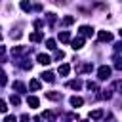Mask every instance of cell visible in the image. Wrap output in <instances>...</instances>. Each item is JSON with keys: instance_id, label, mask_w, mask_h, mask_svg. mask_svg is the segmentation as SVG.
<instances>
[{"instance_id": "6da1fadb", "label": "cell", "mask_w": 122, "mask_h": 122, "mask_svg": "<svg viewBox=\"0 0 122 122\" xmlns=\"http://www.w3.org/2000/svg\"><path fill=\"white\" fill-rule=\"evenodd\" d=\"M109 76H111V67H109V65L99 67V71H97V78H99V80H107Z\"/></svg>"}, {"instance_id": "7a4b0ae2", "label": "cell", "mask_w": 122, "mask_h": 122, "mask_svg": "<svg viewBox=\"0 0 122 122\" xmlns=\"http://www.w3.org/2000/svg\"><path fill=\"white\" fill-rule=\"evenodd\" d=\"M71 46H72V50H80V48L84 46V38H82V36L72 38V40H71Z\"/></svg>"}, {"instance_id": "3957f363", "label": "cell", "mask_w": 122, "mask_h": 122, "mask_svg": "<svg viewBox=\"0 0 122 122\" xmlns=\"http://www.w3.org/2000/svg\"><path fill=\"white\" fill-rule=\"evenodd\" d=\"M80 36H82V38H84V36H93V29H92L90 25L80 27Z\"/></svg>"}, {"instance_id": "277c9868", "label": "cell", "mask_w": 122, "mask_h": 122, "mask_svg": "<svg viewBox=\"0 0 122 122\" xmlns=\"http://www.w3.org/2000/svg\"><path fill=\"white\" fill-rule=\"evenodd\" d=\"M42 38H44L42 30H36V32H30V34H29V40H30V42H42Z\"/></svg>"}, {"instance_id": "5b68a950", "label": "cell", "mask_w": 122, "mask_h": 122, "mask_svg": "<svg viewBox=\"0 0 122 122\" xmlns=\"http://www.w3.org/2000/svg\"><path fill=\"white\" fill-rule=\"evenodd\" d=\"M97 38H99L101 42H111V40H112V34H111V32H107V30H99Z\"/></svg>"}, {"instance_id": "8992f818", "label": "cell", "mask_w": 122, "mask_h": 122, "mask_svg": "<svg viewBox=\"0 0 122 122\" xmlns=\"http://www.w3.org/2000/svg\"><path fill=\"white\" fill-rule=\"evenodd\" d=\"M36 59H38V63H40V65H50V63H51V57H50V55H46V53H38V55H36Z\"/></svg>"}, {"instance_id": "52a82bcc", "label": "cell", "mask_w": 122, "mask_h": 122, "mask_svg": "<svg viewBox=\"0 0 122 122\" xmlns=\"http://www.w3.org/2000/svg\"><path fill=\"white\" fill-rule=\"evenodd\" d=\"M27 105H29L30 109H36V107L40 105V101H38V97H34V95H29V97H27Z\"/></svg>"}, {"instance_id": "ba28073f", "label": "cell", "mask_w": 122, "mask_h": 122, "mask_svg": "<svg viewBox=\"0 0 122 122\" xmlns=\"http://www.w3.org/2000/svg\"><path fill=\"white\" fill-rule=\"evenodd\" d=\"M55 118H57V114H55L53 111H46V112H42V120H50V122H55Z\"/></svg>"}, {"instance_id": "9c48e42d", "label": "cell", "mask_w": 122, "mask_h": 122, "mask_svg": "<svg viewBox=\"0 0 122 122\" xmlns=\"http://www.w3.org/2000/svg\"><path fill=\"white\" fill-rule=\"evenodd\" d=\"M27 51H29L27 46H13V50H11L13 55H21V53H27Z\"/></svg>"}, {"instance_id": "30bf717a", "label": "cell", "mask_w": 122, "mask_h": 122, "mask_svg": "<svg viewBox=\"0 0 122 122\" xmlns=\"http://www.w3.org/2000/svg\"><path fill=\"white\" fill-rule=\"evenodd\" d=\"M40 76H42V80H46V82H55V74H53L51 71H46V72H42Z\"/></svg>"}, {"instance_id": "8fae6325", "label": "cell", "mask_w": 122, "mask_h": 122, "mask_svg": "<svg viewBox=\"0 0 122 122\" xmlns=\"http://www.w3.org/2000/svg\"><path fill=\"white\" fill-rule=\"evenodd\" d=\"M11 86H13V90H17L19 93H25V92H27V88H25V84H23L21 80H15Z\"/></svg>"}, {"instance_id": "7c38bea8", "label": "cell", "mask_w": 122, "mask_h": 122, "mask_svg": "<svg viewBox=\"0 0 122 122\" xmlns=\"http://www.w3.org/2000/svg\"><path fill=\"white\" fill-rule=\"evenodd\" d=\"M46 97L51 101H59L61 99V92H46Z\"/></svg>"}, {"instance_id": "4fadbf2b", "label": "cell", "mask_w": 122, "mask_h": 122, "mask_svg": "<svg viewBox=\"0 0 122 122\" xmlns=\"http://www.w3.org/2000/svg\"><path fill=\"white\" fill-rule=\"evenodd\" d=\"M71 105H72V107H82V105H84V99L78 97V95H72V97H71Z\"/></svg>"}, {"instance_id": "5bb4252c", "label": "cell", "mask_w": 122, "mask_h": 122, "mask_svg": "<svg viewBox=\"0 0 122 122\" xmlns=\"http://www.w3.org/2000/svg\"><path fill=\"white\" fill-rule=\"evenodd\" d=\"M103 114H105V112H103L101 109H97V111H92V112H90V118H92V120H99V118H103Z\"/></svg>"}, {"instance_id": "9a60e30c", "label": "cell", "mask_w": 122, "mask_h": 122, "mask_svg": "<svg viewBox=\"0 0 122 122\" xmlns=\"http://www.w3.org/2000/svg\"><path fill=\"white\" fill-rule=\"evenodd\" d=\"M17 65H19L21 69H25V71H29V69H32V63H29L27 59H21V61H17Z\"/></svg>"}, {"instance_id": "2e32d148", "label": "cell", "mask_w": 122, "mask_h": 122, "mask_svg": "<svg viewBox=\"0 0 122 122\" xmlns=\"http://www.w3.org/2000/svg\"><path fill=\"white\" fill-rule=\"evenodd\" d=\"M69 72H71V67L69 65H59V74L61 76H67Z\"/></svg>"}, {"instance_id": "e0dca14e", "label": "cell", "mask_w": 122, "mask_h": 122, "mask_svg": "<svg viewBox=\"0 0 122 122\" xmlns=\"http://www.w3.org/2000/svg\"><path fill=\"white\" fill-rule=\"evenodd\" d=\"M29 88H30V90H34V92H38V90H40V82H38L36 78H32V80L29 82Z\"/></svg>"}, {"instance_id": "ac0fdd59", "label": "cell", "mask_w": 122, "mask_h": 122, "mask_svg": "<svg viewBox=\"0 0 122 122\" xmlns=\"http://www.w3.org/2000/svg\"><path fill=\"white\" fill-rule=\"evenodd\" d=\"M67 86H69V88H72V90H80V88H82V82H80V80H71Z\"/></svg>"}, {"instance_id": "d6986e66", "label": "cell", "mask_w": 122, "mask_h": 122, "mask_svg": "<svg viewBox=\"0 0 122 122\" xmlns=\"http://www.w3.org/2000/svg\"><path fill=\"white\" fill-rule=\"evenodd\" d=\"M59 40L61 42H71V34L67 30H63V32H59Z\"/></svg>"}, {"instance_id": "ffe728a7", "label": "cell", "mask_w": 122, "mask_h": 122, "mask_svg": "<svg viewBox=\"0 0 122 122\" xmlns=\"http://www.w3.org/2000/svg\"><path fill=\"white\" fill-rule=\"evenodd\" d=\"M10 103H11V105H13V107H17V105H21V97H19V95H15V93H13V95H11V97H10Z\"/></svg>"}, {"instance_id": "44dd1931", "label": "cell", "mask_w": 122, "mask_h": 122, "mask_svg": "<svg viewBox=\"0 0 122 122\" xmlns=\"http://www.w3.org/2000/svg\"><path fill=\"white\" fill-rule=\"evenodd\" d=\"M21 10H23V11H30V10H32V6H30L27 0H21Z\"/></svg>"}, {"instance_id": "7402d4cb", "label": "cell", "mask_w": 122, "mask_h": 122, "mask_svg": "<svg viewBox=\"0 0 122 122\" xmlns=\"http://www.w3.org/2000/svg\"><path fill=\"white\" fill-rule=\"evenodd\" d=\"M8 84V76H6V72L0 69V86H6Z\"/></svg>"}, {"instance_id": "603a6c76", "label": "cell", "mask_w": 122, "mask_h": 122, "mask_svg": "<svg viewBox=\"0 0 122 122\" xmlns=\"http://www.w3.org/2000/svg\"><path fill=\"white\" fill-rule=\"evenodd\" d=\"M72 23H74V17H72V15L63 17V25H72Z\"/></svg>"}, {"instance_id": "cb8c5ba5", "label": "cell", "mask_w": 122, "mask_h": 122, "mask_svg": "<svg viewBox=\"0 0 122 122\" xmlns=\"http://www.w3.org/2000/svg\"><path fill=\"white\" fill-rule=\"evenodd\" d=\"M46 48H48V50H55V48H57V46H55V40H51V38L46 40Z\"/></svg>"}, {"instance_id": "d4e9b609", "label": "cell", "mask_w": 122, "mask_h": 122, "mask_svg": "<svg viewBox=\"0 0 122 122\" xmlns=\"http://www.w3.org/2000/svg\"><path fill=\"white\" fill-rule=\"evenodd\" d=\"M46 17H48L50 25H53V23H55V13H46Z\"/></svg>"}, {"instance_id": "484cf974", "label": "cell", "mask_w": 122, "mask_h": 122, "mask_svg": "<svg viewBox=\"0 0 122 122\" xmlns=\"http://www.w3.org/2000/svg\"><path fill=\"white\" fill-rule=\"evenodd\" d=\"M86 86H88V90H90V92H92V90H93V92L97 90V84H95V82H92V80H90V82H88Z\"/></svg>"}, {"instance_id": "4316f807", "label": "cell", "mask_w": 122, "mask_h": 122, "mask_svg": "<svg viewBox=\"0 0 122 122\" xmlns=\"http://www.w3.org/2000/svg\"><path fill=\"white\" fill-rule=\"evenodd\" d=\"M6 111H8V105L4 99H0V112H6Z\"/></svg>"}, {"instance_id": "83f0119b", "label": "cell", "mask_w": 122, "mask_h": 122, "mask_svg": "<svg viewBox=\"0 0 122 122\" xmlns=\"http://www.w3.org/2000/svg\"><path fill=\"white\" fill-rule=\"evenodd\" d=\"M4 122H17V118H15L13 114H8V116L4 118Z\"/></svg>"}, {"instance_id": "f1b7e54d", "label": "cell", "mask_w": 122, "mask_h": 122, "mask_svg": "<svg viewBox=\"0 0 122 122\" xmlns=\"http://www.w3.org/2000/svg\"><path fill=\"white\" fill-rule=\"evenodd\" d=\"M63 57H65V53H63V51H55V59H57V61H59V59H63Z\"/></svg>"}, {"instance_id": "f546056e", "label": "cell", "mask_w": 122, "mask_h": 122, "mask_svg": "<svg viewBox=\"0 0 122 122\" xmlns=\"http://www.w3.org/2000/svg\"><path fill=\"white\" fill-rule=\"evenodd\" d=\"M19 120H21V122H29V114H21Z\"/></svg>"}, {"instance_id": "4dcf8cb0", "label": "cell", "mask_w": 122, "mask_h": 122, "mask_svg": "<svg viewBox=\"0 0 122 122\" xmlns=\"http://www.w3.org/2000/svg\"><path fill=\"white\" fill-rule=\"evenodd\" d=\"M80 122H86V120H80Z\"/></svg>"}, {"instance_id": "1f68e13d", "label": "cell", "mask_w": 122, "mask_h": 122, "mask_svg": "<svg viewBox=\"0 0 122 122\" xmlns=\"http://www.w3.org/2000/svg\"><path fill=\"white\" fill-rule=\"evenodd\" d=\"M0 38H2V34H0Z\"/></svg>"}]
</instances>
